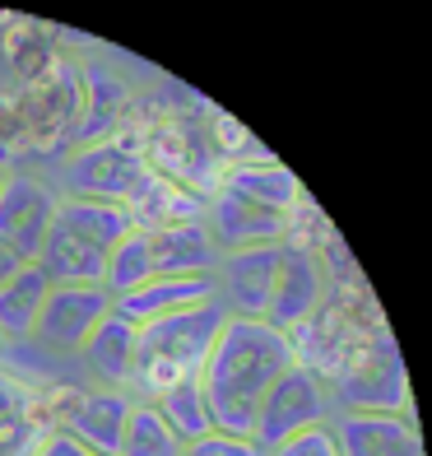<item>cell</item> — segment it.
I'll return each mask as SVG.
<instances>
[{
    "mask_svg": "<svg viewBox=\"0 0 432 456\" xmlns=\"http://www.w3.org/2000/svg\"><path fill=\"white\" fill-rule=\"evenodd\" d=\"M223 307L228 317H246L260 326H275L284 336H298L307 322H316L325 298V275L312 247L275 242L256 252L223 256Z\"/></svg>",
    "mask_w": 432,
    "mask_h": 456,
    "instance_id": "cell-2",
    "label": "cell"
},
{
    "mask_svg": "<svg viewBox=\"0 0 432 456\" xmlns=\"http://www.w3.org/2000/svg\"><path fill=\"white\" fill-rule=\"evenodd\" d=\"M56 228H66V233H75L79 242H89L102 256H112L116 247L135 233V219H131L126 205L66 196V200H56Z\"/></svg>",
    "mask_w": 432,
    "mask_h": 456,
    "instance_id": "cell-14",
    "label": "cell"
},
{
    "mask_svg": "<svg viewBox=\"0 0 432 456\" xmlns=\"http://www.w3.org/2000/svg\"><path fill=\"white\" fill-rule=\"evenodd\" d=\"M135 349H140V326H131L126 317L108 313L89 340L79 345V359H84L89 378L98 382V391H116V396H131L135 387Z\"/></svg>",
    "mask_w": 432,
    "mask_h": 456,
    "instance_id": "cell-10",
    "label": "cell"
},
{
    "mask_svg": "<svg viewBox=\"0 0 432 456\" xmlns=\"http://www.w3.org/2000/svg\"><path fill=\"white\" fill-rule=\"evenodd\" d=\"M149 238V265L154 280H172V275H210L214 271V242L204 233V224H181V228H154Z\"/></svg>",
    "mask_w": 432,
    "mask_h": 456,
    "instance_id": "cell-16",
    "label": "cell"
},
{
    "mask_svg": "<svg viewBox=\"0 0 432 456\" xmlns=\"http://www.w3.org/2000/svg\"><path fill=\"white\" fill-rule=\"evenodd\" d=\"M56 224V196L33 177L0 182V247H10L19 261H37L43 242Z\"/></svg>",
    "mask_w": 432,
    "mask_h": 456,
    "instance_id": "cell-8",
    "label": "cell"
},
{
    "mask_svg": "<svg viewBox=\"0 0 432 456\" xmlns=\"http://www.w3.org/2000/svg\"><path fill=\"white\" fill-rule=\"evenodd\" d=\"M47 289H52V280L37 271V261L19 265V271L0 284V336H14V340L33 336L37 313H43V303H47Z\"/></svg>",
    "mask_w": 432,
    "mask_h": 456,
    "instance_id": "cell-19",
    "label": "cell"
},
{
    "mask_svg": "<svg viewBox=\"0 0 432 456\" xmlns=\"http://www.w3.org/2000/svg\"><path fill=\"white\" fill-rule=\"evenodd\" d=\"M181 456H265L252 438H228V433H204V438L187 443L181 447Z\"/></svg>",
    "mask_w": 432,
    "mask_h": 456,
    "instance_id": "cell-24",
    "label": "cell"
},
{
    "mask_svg": "<svg viewBox=\"0 0 432 456\" xmlns=\"http://www.w3.org/2000/svg\"><path fill=\"white\" fill-rule=\"evenodd\" d=\"M0 363H5V345H0Z\"/></svg>",
    "mask_w": 432,
    "mask_h": 456,
    "instance_id": "cell-27",
    "label": "cell"
},
{
    "mask_svg": "<svg viewBox=\"0 0 432 456\" xmlns=\"http://www.w3.org/2000/svg\"><path fill=\"white\" fill-rule=\"evenodd\" d=\"M37 271H43L52 284H102V275H108V256H102L98 247L79 242L75 233H66V228L52 224L43 252H37Z\"/></svg>",
    "mask_w": 432,
    "mask_h": 456,
    "instance_id": "cell-18",
    "label": "cell"
},
{
    "mask_svg": "<svg viewBox=\"0 0 432 456\" xmlns=\"http://www.w3.org/2000/svg\"><path fill=\"white\" fill-rule=\"evenodd\" d=\"M340 396L344 414H409L400 354L386 340L358 349L348 363H340Z\"/></svg>",
    "mask_w": 432,
    "mask_h": 456,
    "instance_id": "cell-5",
    "label": "cell"
},
{
    "mask_svg": "<svg viewBox=\"0 0 432 456\" xmlns=\"http://www.w3.org/2000/svg\"><path fill=\"white\" fill-rule=\"evenodd\" d=\"M265 456H340V443H335V424L325 419V424L302 428V433H293L288 443L270 447Z\"/></svg>",
    "mask_w": 432,
    "mask_h": 456,
    "instance_id": "cell-22",
    "label": "cell"
},
{
    "mask_svg": "<svg viewBox=\"0 0 432 456\" xmlns=\"http://www.w3.org/2000/svg\"><path fill=\"white\" fill-rule=\"evenodd\" d=\"M116 456H181V443L172 438V428L158 419V410L149 401H131Z\"/></svg>",
    "mask_w": 432,
    "mask_h": 456,
    "instance_id": "cell-20",
    "label": "cell"
},
{
    "mask_svg": "<svg viewBox=\"0 0 432 456\" xmlns=\"http://www.w3.org/2000/svg\"><path fill=\"white\" fill-rule=\"evenodd\" d=\"M219 186L242 196V200H252V205H265V210H279V215H293V205H302L298 177L265 154L252 159V163H233V168L219 177Z\"/></svg>",
    "mask_w": 432,
    "mask_h": 456,
    "instance_id": "cell-17",
    "label": "cell"
},
{
    "mask_svg": "<svg viewBox=\"0 0 432 456\" xmlns=\"http://www.w3.org/2000/svg\"><path fill=\"white\" fill-rule=\"evenodd\" d=\"M0 182H5V177H0Z\"/></svg>",
    "mask_w": 432,
    "mask_h": 456,
    "instance_id": "cell-28",
    "label": "cell"
},
{
    "mask_svg": "<svg viewBox=\"0 0 432 456\" xmlns=\"http://www.w3.org/2000/svg\"><path fill=\"white\" fill-rule=\"evenodd\" d=\"M126 410L131 396H116V391H70V410L60 419V433L93 456H116Z\"/></svg>",
    "mask_w": 432,
    "mask_h": 456,
    "instance_id": "cell-11",
    "label": "cell"
},
{
    "mask_svg": "<svg viewBox=\"0 0 432 456\" xmlns=\"http://www.w3.org/2000/svg\"><path fill=\"white\" fill-rule=\"evenodd\" d=\"M223 317H228V307L214 298V303H200V307H187V313L140 326L131 401H158L163 391L196 382L204 359H210V345L219 336Z\"/></svg>",
    "mask_w": 432,
    "mask_h": 456,
    "instance_id": "cell-3",
    "label": "cell"
},
{
    "mask_svg": "<svg viewBox=\"0 0 432 456\" xmlns=\"http://www.w3.org/2000/svg\"><path fill=\"white\" fill-rule=\"evenodd\" d=\"M126 210L135 219V228H144V233H154V228H181V224H200L204 219V200L191 196L187 186H181L177 177H163L149 168V177H144V186L126 200Z\"/></svg>",
    "mask_w": 432,
    "mask_h": 456,
    "instance_id": "cell-15",
    "label": "cell"
},
{
    "mask_svg": "<svg viewBox=\"0 0 432 456\" xmlns=\"http://www.w3.org/2000/svg\"><path fill=\"white\" fill-rule=\"evenodd\" d=\"M293 363H298L293 336L246 317H223L210 359L196 378L204 410H210V428L228 433V438H252L260 401L270 396V387Z\"/></svg>",
    "mask_w": 432,
    "mask_h": 456,
    "instance_id": "cell-1",
    "label": "cell"
},
{
    "mask_svg": "<svg viewBox=\"0 0 432 456\" xmlns=\"http://www.w3.org/2000/svg\"><path fill=\"white\" fill-rule=\"evenodd\" d=\"M19 265H28V261H19V256L10 252V247H0V284H5V280L19 271Z\"/></svg>",
    "mask_w": 432,
    "mask_h": 456,
    "instance_id": "cell-26",
    "label": "cell"
},
{
    "mask_svg": "<svg viewBox=\"0 0 432 456\" xmlns=\"http://www.w3.org/2000/svg\"><path fill=\"white\" fill-rule=\"evenodd\" d=\"M108 313H112V294L102 284H52L33 336L47 349H79Z\"/></svg>",
    "mask_w": 432,
    "mask_h": 456,
    "instance_id": "cell-9",
    "label": "cell"
},
{
    "mask_svg": "<svg viewBox=\"0 0 432 456\" xmlns=\"http://www.w3.org/2000/svg\"><path fill=\"white\" fill-rule=\"evenodd\" d=\"M144 177H149L144 159L131 144H116V140H98L70 159V196H84V200L126 205L144 186Z\"/></svg>",
    "mask_w": 432,
    "mask_h": 456,
    "instance_id": "cell-7",
    "label": "cell"
},
{
    "mask_svg": "<svg viewBox=\"0 0 432 456\" xmlns=\"http://www.w3.org/2000/svg\"><path fill=\"white\" fill-rule=\"evenodd\" d=\"M19 428L28 433V391L10 378H0V447H10L14 443L10 433Z\"/></svg>",
    "mask_w": 432,
    "mask_h": 456,
    "instance_id": "cell-23",
    "label": "cell"
},
{
    "mask_svg": "<svg viewBox=\"0 0 432 456\" xmlns=\"http://www.w3.org/2000/svg\"><path fill=\"white\" fill-rule=\"evenodd\" d=\"M37 456H93V452H84V447H75L66 433H52V438L37 447Z\"/></svg>",
    "mask_w": 432,
    "mask_h": 456,
    "instance_id": "cell-25",
    "label": "cell"
},
{
    "mask_svg": "<svg viewBox=\"0 0 432 456\" xmlns=\"http://www.w3.org/2000/svg\"><path fill=\"white\" fill-rule=\"evenodd\" d=\"M325 424V387L316 378V368L293 363L284 378L270 387V396L260 401L256 410V428H252V443L260 452H270L279 443H288L293 433Z\"/></svg>",
    "mask_w": 432,
    "mask_h": 456,
    "instance_id": "cell-4",
    "label": "cell"
},
{
    "mask_svg": "<svg viewBox=\"0 0 432 456\" xmlns=\"http://www.w3.org/2000/svg\"><path fill=\"white\" fill-rule=\"evenodd\" d=\"M149 405L158 410V419L172 428V438H177L181 447L210 433V410H204V396H200V387H196V382L163 391V396H158V401H149Z\"/></svg>",
    "mask_w": 432,
    "mask_h": 456,
    "instance_id": "cell-21",
    "label": "cell"
},
{
    "mask_svg": "<svg viewBox=\"0 0 432 456\" xmlns=\"http://www.w3.org/2000/svg\"><path fill=\"white\" fill-rule=\"evenodd\" d=\"M204 233H210L214 252H256V247H275L288 242V228H293V215L265 210V205H252L233 191H219L204 200Z\"/></svg>",
    "mask_w": 432,
    "mask_h": 456,
    "instance_id": "cell-6",
    "label": "cell"
},
{
    "mask_svg": "<svg viewBox=\"0 0 432 456\" xmlns=\"http://www.w3.org/2000/svg\"><path fill=\"white\" fill-rule=\"evenodd\" d=\"M214 275H172V280H149L140 284L135 294L126 298H112V313L126 317L131 326H149L158 317H172V313H187V307L200 303H214Z\"/></svg>",
    "mask_w": 432,
    "mask_h": 456,
    "instance_id": "cell-12",
    "label": "cell"
},
{
    "mask_svg": "<svg viewBox=\"0 0 432 456\" xmlns=\"http://www.w3.org/2000/svg\"><path fill=\"white\" fill-rule=\"evenodd\" d=\"M340 456H423L409 414H340Z\"/></svg>",
    "mask_w": 432,
    "mask_h": 456,
    "instance_id": "cell-13",
    "label": "cell"
}]
</instances>
